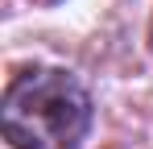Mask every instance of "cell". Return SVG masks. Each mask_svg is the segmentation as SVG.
<instances>
[{
  "label": "cell",
  "instance_id": "6da1fadb",
  "mask_svg": "<svg viewBox=\"0 0 153 149\" xmlns=\"http://www.w3.org/2000/svg\"><path fill=\"white\" fill-rule=\"evenodd\" d=\"M0 128L13 149H79L91 128V95L71 71L29 66L4 87Z\"/></svg>",
  "mask_w": 153,
  "mask_h": 149
},
{
  "label": "cell",
  "instance_id": "7a4b0ae2",
  "mask_svg": "<svg viewBox=\"0 0 153 149\" xmlns=\"http://www.w3.org/2000/svg\"><path fill=\"white\" fill-rule=\"evenodd\" d=\"M149 37H153V29H149Z\"/></svg>",
  "mask_w": 153,
  "mask_h": 149
}]
</instances>
